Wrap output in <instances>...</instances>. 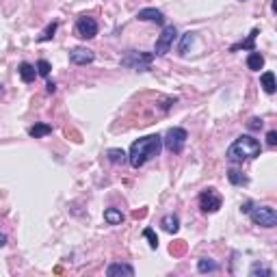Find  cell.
Wrapping results in <instances>:
<instances>
[{
    "instance_id": "cell-17",
    "label": "cell",
    "mask_w": 277,
    "mask_h": 277,
    "mask_svg": "<svg viewBox=\"0 0 277 277\" xmlns=\"http://www.w3.org/2000/svg\"><path fill=\"white\" fill-rule=\"evenodd\" d=\"M260 82H262V89H264V91L266 93H269V96H273V93H275V74H273V72H264V74L262 76H260Z\"/></svg>"
},
{
    "instance_id": "cell-23",
    "label": "cell",
    "mask_w": 277,
    "mask_h": 277,
    "mask_svg": "<svg viewBox=\"0 0 277 277\" xmlns=\"http://www.w3.org/2000/svg\"><path fill=\"white\" fill-rule=\"evenodd\" d=\"M227 177H229V182H232V184H247V177H245L243 174H240L238 169H229L227 171Z\"/></svg>"
},
{
    "instance_id": "cell-25",
    "label": "cell",
    "mask_w": 277,
    "mask_h": 277,
    "mask_svg": "<svg viewBox=\"0 0 277 277\" xmlns=\"http://www.w3.org/2000/svg\"><path fill=\"white\" fill-rule=\"evenodd\" d=\"M50 70H52V67H50V63H48L46 59L37 61V74H39V76H48V74H50Z\"/></svg>"
},
{
    "instance_id": "cell-9",
    "label": "cell",
    "mask_w": 277,
    "mask_h": 277,
    "mask_svg": "<svg viewBox=\"0 0 277 277\" xmlns=\"http://www.w3.org/2000/svg\"><path fill=\"white\" fill-rule=\"evenodd\" d=\"M93 59H96V54H93L89 48H82V46L70 50V61L74 65H87V63H91Z\"/></svg>"
},
{
    "instance_id": "cell-31",
    "label": "cell",
    "mask_w": 277,
    "mask_h": 277,
    "mask_svg": "<svg viewBox=\"0 0 277 277\" xmlns=\"http://www.w3.org/2000/svg\"><path fill=\"white\" fill-rule=\"evenodd\" d=\"M4 245H7V236H4V234H0V249H2Z\"/></svg>"
},
{
    "instance_id": "cell-5",
    "label": "cell",
    "mask_w": 277,
    "mask_h": 277,
    "mask_svg": "<svg viewBox=\"0 0 277 277\" xmlns=\"http://www.w3.org/2000/svg\"><path fill=\"white\" fill-rule=\"evenodd\" d=\"M249 217L255 226L260 227H275L277 226V212L271 206H255L249 210Z\"/></svg>"
},
{
    "instance_id": "cell-3",
    "label": "cell",
    "mask_w": 277,
    "mask_h": 277,
    "mask_svg": "<svg viewBox=\"0 0 277 277\" xmlns=\"http://www.w3.org/2000/svg\"><path fill=\"white\" fill-rule=\"evenodd\" d=\"M186 139H189V132L184 128H169L167 134L163 137V145L171 154H180L186 145Z\"/></svg>"
},
{
    "instance_id": "cell-18",
    "label": "cell",
    "mask_w": 277,
    "mask_h": 277,
    "mask_svg": "<svg viewBox=\"0 0 277 277\" xmlns=\"http://www.w3.org/2000/svg\"><path fill=\"white\" fill-rule=\"evenodd\" d=\"M126 156H128L126 151H124V150H117V148H113V150H108V151H106V158L111 160L113 165L124 163V160H126Z\"/></svg>"
},
{
    "instance_id": "cell-11",
    "label": "cell",
    "mask_w": 277,
    "mask_h": 277,
    "mask_svg": "<svg viewBox=\"0 0 277 277\" xmlns=\"http://www.w3.org/2000/svg\"><path fill=\"white\" fill-rule=\"evenodd\" d=\"M106 275H108V277H117V275H128V277H132V275H134V269H132L130 264H124V262H113V264L106 269Z\"/></svg>"
},
{
    "instance_id": "cell-1",
    "label": "cell",
    "mask_w": 277,
    "mask_h": 277,
    "mask_svg": "<svg viewBox=\"0 0 277 277\" xmlns=\"http://www.w3.org/2000/svg\"><path fill=\"white\" fill-rule=\"evenodd\" d=\"M160 150H163V137L150 134V137H143V139L134 141V143L130 145L128 160L134 169H139V167H143L148 160L156 158V156L160 154Z\"/></svg>"
},
{
    "instance_id": "cell-27",
    "label": "cell",
    "mask_w": 277,
    "mask_h": 277,
    "mask_svg": "<svg viewBox=\"0 0 277 277\" xmlns=\"http://www.w3.org/2000/svg\"><path fill=\"white\" fill-rule=\"evenodd\" d=\"M266 143L273 148V145H277V132L275 130H269V134H266Z\"/></svg>"
},
{
    "instance_id": "cell-19",
    "label": "cell",
    "mask_w": 277,
    "mask_h": 277,
    "mask_svg": "<svg viewBox=\"0 0 277 277\" xmlns=\"http://www.w3.org/2000/svg\"><path fill=\"white\" fill-rule=\"evenodd\" d=\"M255 35H258V28H255V30H252V35H249V39H247V41H240V44H236V46H232V52H236L238 48H243V50H249V52H252V50H255V48H253V41H255Z\"/></svg>"
},
{
    "instance_id": "cell-26",
    "label": "cell",
    "mask_w": 277,
    "mask_h": 277,
    "mask_svg": "<svg viewBox=\"0 0 277 277\" xmlns=\"http://www.w3.org/2000/svg\"><path fill=\"white\" fill-rule=\"evenodd\" d=\"M249 275H252V277H258V275H266V277H271V275H273V271H271V269H264V266H260V264H255Z\"/></svg>"
},
{
    "instance_id": "cell-28",
    "label": "cell",
    "mask_w": 277,
    "mask_h": 277,
    "mask_svg": "<svg viewBox=\"0 0 277 277\" xmlns=\"http://www.w3.org/2000/svg\"><path fill=\"white\" fill-rule=\"evenodd\" d=\"M249 128H252V130H260V128H262V119H252V122H249Z\"/></svg>"
},
{
    "instance_id": "cell-12",
    "label": "cell",
    "mask_w": 277,
    "mask_h": 277,
    "mask_svg": "<svg viewBox=\"0 0 277 277\" xmlns=\"http://www.w3.org/2000/svg\"><path fill=\"white\" fill-rule=\"evenodd\" d=\"M160 226H163V229H165V232L176 234L177 229H180V219H177L176 214H165V217L160 219Z\"/></svg>"
},
{
    "instance_id": "cell-8",
    "label": "cell",
    "mask_w": 277,
    "mask_h": 277,
    "mask_svg": "<svg viewBox=\"0 0 277 277\" xmlns=\"http://www.w3.org/2000/svg\"><path fill=\"white\" fill-rule=\"evenodd\" d=\"M76 35L80 39H93L98 35V22L93 18H87V15L78 18V22H76Z\"/></svg>"
},
{
    "instance_id": "cell-10",
    "label": "cell",
    "mask_w": 277,
    "mask_h": 277,
    "mask_svg": "<svg viewBox=\"0 0 277 277\" xmlns=\"http://www.w3.org/2000/svg\"><path fill=\"white\" fill-rule=\"evenodd\" d=\"M137 18H139V20H143V22H156V24H163V22H165L163 11H158V9H154V7L141 9V11L137 13Z\"/></svg>"
},
{
    "instance_id": "cell-2",
    "label": "cell",
    "mask_w": 277,
    "mask_h": 277,
    "mask_svg": "<svg viewBox=\"0 0 277 277\" xmlns=\"http://www.w3.org/2000/svg\"><path fill=\"white\" fill-rule=\"evenodd\" d=\"M262 151V145H260L258 139L249 137V134H243L234 141L232 145L227 148V160L229 163H243V160H249V158H255L260 156Z\"/></svg>"
},
{
    "instance_id": "cell-30",
    "label": "cell",
    "mask_w": 277,
    "mask_h": 277,
    "mask_svg": "<svg viewBox=\"0 0 277 277\" xmlns=\"http://www.w3.org/2000/svg\"><path fill=\"white\" fill-rule=\"evenodd\" d=\"M46 91H48V93H54V91H56V85H54V82L50 80L48 85H46Z\"/></svg>"
},
{
    "instance_id": "cell-21",
    "label": "cell",
    "mask_w": 277,
    "mask_h": 277,
    "mask_svg": "<svg viewBox=\"0 0 277 277\" xmlns=\"http://www.w3.org/2000/svg\"><path fill=\"white\" fill-rule=\"evenodd\" d=\"M193 41H195V33H184L182 35V41H180V54H186L189 52V48L193 46Z\"/></svg>"
},
{
    "instance_id": "cell-6",
    "label": "cell",
    "mask_w": 277,
    "mask_h": 277,
    "mask_svg": "<svg viewBox=\"0 0 277 277\" xmlns=\"http://www.w3.org/2000/svg\"><path fill=\"white\" fill-rule=\"evenodd\" d=\"M176 37H177L176 26H174V24L165 26L163 33H160V35H158V39H156V48H154V52H156V54H160V56L167 54V52L171 50V46H174Z\"/></svg>"
},
{
    "instance_id": "cell-15",
    "label": "cell",
    "mask_w": 277,
    "mask_h": 277,
    "mask_svg": "<svg viewBox=\"0 0 277 277\" xmlns=\"http://www.w3.org/2000/svg\"><path fill=\"white\" fill-rule=\"evenodd\" d=\"M104 221H106L108 226H119V223L124 221V214H122V210H117V208H106V210H104Z\"/></svg>"
},
{
    "instance_id": "cell-29",
    "label": "cell",
    "mask_w": 277,
    "mask_h": 277,
    "mask_svg": "<svg viewBox=\"0 0 277 277\" xmlns=\"http://www.w3.org/2000/svg\"><path fill=\"white\" fill-rule=\"evenodd\" d=\"M252 208H253V203H252V201H245V203H243V206H240V212H245V214H249V210H252Z\"/></svg>"
},
{
    "instance_id": "cell-13",
    "label": "cell",
    "mask_w": 277,
    "mask_h": 277,
    "mask_svg": "<svg viewBox=\"0 0 277 277\" xmlns=\"http://www.w3.org/2000/svg\"><path fill=\"white\" fill-rule=\"evenodd\" d=\"M247 67L252 72H260L264 67V56L260 54L258 50H252L249 52V56H247Z\"/></svg>"
},
{
    "instance_id": "cell-7",
    "label": "cell",
    "mask_w": 277,
    "mask_h": 277,
    "mask_svg": "<svg viewBox=\"0 0 277 277\" xmlns=\"http://www.w3.org/2000/svg\"><path fill=\"white\" fill-rule=\"evenodd\" d=\"M200 208L203 212H208V214L217 212L219 208H221V195H219L214 189H206L200 195Z\"/></svg>"
},
{
    "instance_id": "cell-14",
    "label": "cell",
    "mask_w": 277,
    "mask_h": 277,
    "mask_svg": "<svg viewBox=\"0 0 277 277\" xmlns=\"http://www.w3.org/2000/svg\"><path fill=\"white\" fill-rule=\"evenodd\" d=\"M18 72H20V78H22L24 82H33L35 76H37V67L30 65V63H20Z\"/></svg>"
},
{
    "instance_id": "cell-16",
    "label": "cell",
    "mask_w": 277,
    "mask_h": 277,
    "mask_svg": "<svg viewBox=\"0 0 277 277\" xmlns=\"http://www.w3.org/2000/svg\"><path fill=\"white\" fill-rule=\"evenodd\" d=\"M50 132H52L50 124H35V126L28 128V134L30 137H35V139H44V137H48Z\"/></svg>"
},
{
    "instance_id": "cell-20",
    "label": "cell",
    "mask_w": 277,
    "mask_h": 277,
    "mask_svg": "<svg viewBox=\"0 0 277 277\" xmlns=\"http://www.w3.org/2000/svg\"><path fill=\"white\" fill-rule=\"evenodd\" d=\"M56 28H59V24H56V22H50L48 26H46V30H44V33H41L39 37H37V41H39V44H44V41H50L52 37H54Z\"/></svg>"
},
{
    "instance_id": "cell-22",
    "label": "cell",
    "mask_w": 277,
    "mask_h": 277,
    "mask_svg": "<svg viewBox=\"0 0 277 277\" xmlns=\"http://www.w3.org/2000/svg\"><path fill=\"white\" fill-rule=\"evenodd\" d=\"M197 271L200 273H212V271H217V262H212L210 258H201L197 262Z\"/></svg>"
},
{
    "instance_id": "cell-4",
    "label": "cell",
    "mask_w": 277,
    "mask_h": 277,
    "mask_svg": "<svg viewBox=\"0 0 277 277\" xmlns=\"http://www.w3.org/2000/svg\"><path fill=\"white\" fill-rule=\"evenodd\" d=\"M151 61H154V54H150V52L130 50L128 54L122 59V65L130 67V70H134V72H145L151 65Z\"/></svg>"
},
{
    "instance_id": "cell-24",
    "label": "cell",
    "mask_w": 277,
    "mask_h": 277,
    "mask_svg": "<svg viewBox=\"0 0 277 277\" xmlns=\"http://www.w3.org/2000/svg\"><path fill=\"white\" fill-rule=\"evenodd\" d=\"M143 238L150 240V247L151 249H158V236H156V232L151 227H145L143 229Z\"/></svg>"
}]
</instances>
